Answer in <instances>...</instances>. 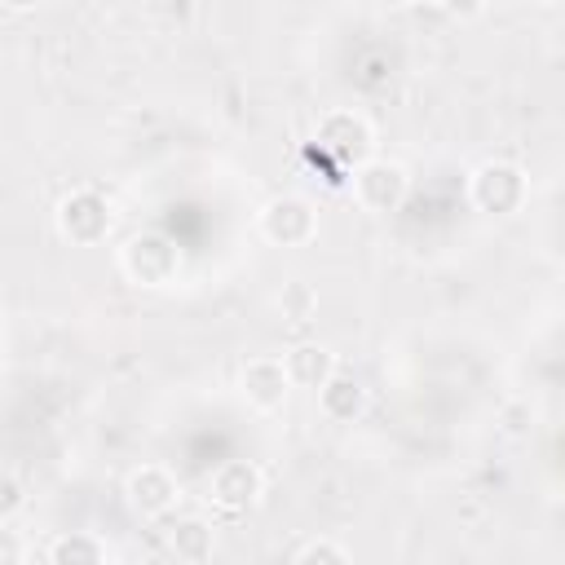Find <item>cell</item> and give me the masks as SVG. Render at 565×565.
Wrapping results in <instances>:
<instances>
[{"label": "cell", "instance_id": "obj_1", "mask_svg": "<svg viewBox=\"0 0 565 565\" xmlns=\"http://www.w3.org/2000/svg\"><path fill=\"white\" fill-rule=\"evenodd\" d=\"M119 269L132 287L163 291L181 278V247L159 230H141L119 247Z\"/></svg>", "mask_w": 565, "mask_h": 565}, {"label": "cell", "instance_id": "obj_2", "mask_svg": "<svg viewBox=\"0 0 565 565\" xmlns=\"http://www.w3.org/2000/svg\"><path fill=\"white\" fill-rule=\"evenodd\" d=\"M313 141H318V150H322L335 168H344V172H353V168H362L366 159H375V128H371V119H366L362 110H353V106L327 110V115L318 119V128H313Z\"/></svg>", "mask_w": 565, "mask_h": 565}, {"label": "cell", "instance_id": "obj_3", "mask_svg": "<svg viewBox=\"0 0 565 565\" xmlns=\"http://www.w3.org/2000/svg\"><path fill=\"white\" fill-rule=\"evenodd\" d=\"M468 199L486 216H516L530 199V177L512 159H486L468 177Z\"/></svg>", "mask_w": 565, "mask_h": 565}, {"label": "cell", "instance_id": "obj_4", "mask_svg": "<svg viewBox=\"0 0 565 565\" xmlns=\"http://www.w3.org/2000/svg\"><path fill=\"white\" fill-rule=\"evenodd\" d=\"M53 225H57V234H62L71 247H97V243H106V234H110V225H115V207H110V199H106L102 190L79 185V190H71V194L57 203Z\"/></svg>", "mask_w": 565, "mask_h": 565}, {"label": "cell", "instance_id": "obj_5", "mask_svg": "<svg viewBox=\"0 0 565 565\" xmlns=\"http://www.w3.org/2000/svg\"><path fill=\"white\" fill-rule=\"evenodd\" d=\"M349 190H353V203H358L362 212L388 216V212H397V207L406 203V194H411V172H406L397 159L375 154V159H366L362 168L349 172Z\"/></svg>", "mask_w": 565, "mask_h": 565}, {"label": "cell", "instance_id": "obj_6", "mask_svg": "<svg viewBox=\"0 0 565 565\" xmlns=\"http://www.w3.org/2000/svg\"><path fill=\"white\" fill-rule=\"evenodd\" d=\"M256 230L274 247H305V243L318 238V207L305 194H274L260 207Z\"/></svg>", "mask_w": 565, "mask_h": 565}, {"label": "cell", "instance_id": "obj_7", "mask_svg": "<svg viewBox=\"0 0 565 565\" xmlns=\"http://www.w3.org/2000/svg\"><path fill=\"white\" fill-rule=\"evenodd\" d=\"M124 499H128V508H132L141 521H159V516H168V512L177 508L181 481H177V472L163 468V463H141V468L128 472Z\"/></svg>", "mask_w": 565, "mask_h": 565}, {"label": "cell", "instance_id": "obj_8", "mask_svg": "<svg viewBox=\"0 0 565 565\" xmlns=\"http://www.w3.org/2000/svg\"><path fill=\"white\" fill-rule=\"evenodd\" d=\"M260 494H265V472L252 459H225L207 477V499L221 512H247L260 503Z\"/></svg>", "mask_w": 565, "mask_h": 565}, {"label": "cell", "instance_id": "obj_9", "mask_svg": "<svg viewBox=\"0 0 565 565\" xmlns=\"http://www.w3.org/2000/svg\"><path fill=\"white\" fill-rule=\"evenodd\" d=\"M287 393H291V384H287V371H282L278 358H252V362L243 366V375H238V397H243L252 411H260V415L282 411Z\"/></svg>", "mask_w": 565, "mask_h": 565}, {"label": "cell", "instance_id": "obj_10", "mask_svg": "<svg viewBox=\"0 0 565 565\" xmlns=\"http://www.w3.org/2000/svg\"><path fill=\"white\" fill-rule=\"evenodd\" d=\"M278 362H282L291 388H313V393L340 371V366H335V353H331L327 344H318V340H300V344H291Z\"/></svg>", "mask_w": 565, "mask_h": 565}, {"label": "cell", "instance_id": "obj_11", "mask_svg": "<svg viewBox=\"0 0 565 565\" xmlns=\"http://www.w3.org/2000/svg\"><path fill=\"white\" fill-rule=\"evenodd\" d=\"M318 411H322V419H331V424H353V419H362V411H366V384H362L353 371H335V375L318 388Z\"/></svg>", "mask_w": 565, "mask_h": 565}, {"label": "cell", "instance_id": "obj_12", "mask_svg": "<svg viewBox=\"0 0 565 565\" xmlns=\"http://www.w3.org/2000/svg\"><path fill=\"white\" fill-rule=\"evenodd\" d=\"M168 547L177 561H212V525L203 516H185L168 530Z\"/></svg>", "mask_w": 565, "mask_h": 565}, {"label": "cell", "instance_id": "obj_13", "mask_svg": "<svg viewBox=\"0 0 565 565\" xmlns=\"http://www.w3.org/2000/svg\"><path fill=\"white\" fill-rule=\"evenodd\" d=\"M49 565H106V547H102L97 534H79V530H71V534L53 539V547H49Z\"/></svg>", "mask_w": 565, "mask_h": 565}, {"label": "cell", "instance_id": "obj_14", "mask_svg": "<svg viewBox=\"0 0 565 565\" xmlns=\"http://www.w3.org/2000/svg\"><path fill=\"white\" fill-rule=\"evenodd\" d=\"M274 305H278L282 322H296V327H305V322L318 318V291H313V282H305V278L282 282V291H278Z\"/></svg>", "mask_w": 565, "mask_h": 565}, {"label": "cell", "instance_id": "obj_15", "mask_svg": "<svg viewBox=\"0 0 565 565\" xmlns=\"http://www.w3.org/2000/svg\"><path fill=\"white\" fill-rule=\"evenodd\" d=\"M291 565H349V552L335 539H309Z\"/></svg>", "mask_w": 565, "mask_h": 565}, {"label": "cell", "instance_id": "obj_16", "mask_svg": "<svg viewBox=\"0 0 565 565\" xmlns=\"http://www.w3.org/2000/svg\"><path fill=\"white\" fill-rule=\"evenodd\" d=\"M22 508H26V490H22V481H18L13 472L0 468V525H9Z\"/></svg>", "mask_w": 565, "mask_h": 565}, {"label": "cell", "instance_id": "obj_17", "mask_svg": "<svg viewBox=\"0 0 565 565\" xmlns=\"http://www.w3.org/2000/svg\"><path fill=\"white\" fill-rule=\"evenodd\" d=\"M0 565H26V539L9 525H0Z\"/></svg>", "mask_w": 565, "mask_h": 565}, {"label": "cell", "instance_id": "obj_18", "mask_svg": "<svg viewBox=\"0 0 565 565\" xmlns=\"http://www.w3.org/2000/svg\"><path fill=\"white\" fill-rule=\"evenodd\" d=\"M177 565H212V561H177Z\"/></svg>", "mask_w": 565, "mask_h": 565}]
</instances>
